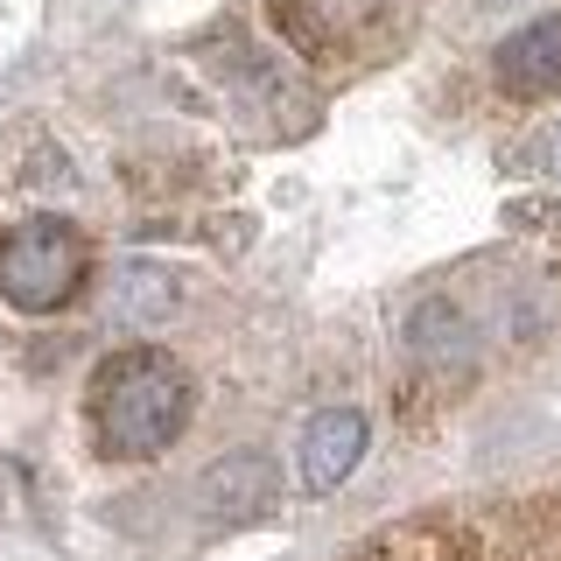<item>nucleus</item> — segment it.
Segmentation results:
<instances>
[{"instance_id":"1","label":"nucleus","mask_w":561,"mask_h":561,"mask_svg":"<svg viewBox=\"0 0 561 561\" xmlns=\"http://www.w3.org/2000/svg\"><path fill=\"white\" fill-rule=\"evenodd\" d=\"M344 561H561V463L365 534Z\"/></svg>"},{"instance_id":"2","label":"nucleus","mask_w":561,"mask_h":561,"mask_svg":"<svg viewBox=\"0 0 561 561\" xmlns=\"http://www.w3.org/2000/svg\"><path fill=\"white\" fill-rule=\"evenodd\" d=\"M84 421L113 463H148L190 428V373L154 344H127L92 373Z\"/></svg>"},{"instance_id":"3","label":"nucleus","mask_w":561,"mask_h":561,"mask_svg":"<svg viewBox=\"0 0 561 561\" xmlns=\"http://www.w3.org/2000/svg\"><path fill=\"white\" fill-rule=\"evenodd\" d=\"M92 274V245H84L78 225L64 218H28L14 232H0V295L28 316L64 309L70 295Z\"/></svg>"},{"instance_id":"4","label":"nucleus","mask_w":561,"mask_h":561,"mask_svg":"<svg viewBox=\"0 0 561 561\" xmlns=\"http://www.w3.org/2000/svg\"><path fill=\"white\" fill-rule=\"evenodd\" d=\"M499 84L513 99H540L561 84V14H540V22L513 28L499 43Z\"/></svg>"},{"instance_id":"5","label":"nucleus","mask_w":561,"mask_h":561,"mask_svg":"<svg viewBox=\"0 0 561 561\" xmlns=\"http://www.w3.org/2000/svg\"><path fill=\"white\" fill-rule=\"evenodd\" d=\"M358 449H365V421L351 408L323 414L309 428V491H337L351 478V463H358Z\"/></svg>"},{"instance_id":"6","label":"nucleus","mask_w":561,"mask_h":561,"mask_svg":"<svg viewBox=\"0 0 561 561\" xmlns=\"http://www.w3.org/2000/svg\"><path fill=\"white\" fill-rule=\"evenodd\" d=\"M526 162H534V169H561V127H548V134H540V148L526 154Z\"/></svg>"}]
</instances>
